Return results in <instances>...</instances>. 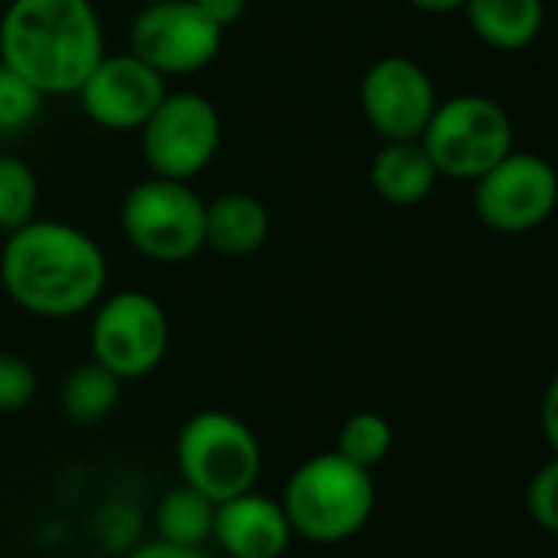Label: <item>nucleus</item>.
<instances>
[{
	"instance_id": "obj_1",
	"label": "nucleus",
	"mask_w": 558,
	"mask_h": 558,
	"mask_svg": "<svg viewBox=\"0 0 558 558\" xmlns=\"http://www.w3.org/2000/svg\"><path fill=\"white\" fill-rule=\"evenodd\" d=\"M105 281L101 248L75 226L33 219L3 242L0 284L26 314L49 320L75 317L101 298Z\"/></svg>"
},
{
	"instance_id": "obj_2",
	"label": "nucleus",
	"mask_w": 558,
	"mask_h": 558,
	"mask_svg": "<svg viewBox=\"0 0 558 558\" xmlns=\"http://www.w3.org/2000/svg\"><path fill=\"white\" fill-rule=\"evenodd\" d=\"M101 56L92 0H10L0 16V62L39 95H75Z\"/></svg>"
},
{
	"instance_id": "obj_3",
	"label": "nucleus",
	"mask_w": 558,
	"mask_h": 558,
	"mask_svg": "<svg viewBox=\"0 0 558 558\" xmlns=\"http://www.w3.org/2000/svg\"><path fill=\"white\" fill-rule=\"evenodd\" d=\"M281 507L294 536L314 546H340L373 520V471L350 464L337 451L314 454L288 477Z\"/></svg>"
},
{
	"instance_id": "obj_4",
	"label": "nucleus",
	"mask_w": 558,
	"mask_h": 558,
	"mask_svg": "<svg viewBox=\"0 0 558 558\" xmlns=\"http://www.w3.org/2000/svg\"><path fill=\"white\" fill-rule=\"evenodd\" d=\"M177 468L186 487L213 504L255 490L262 477V445L255 432L229 412H196L177 435Z\"/></svg>"
},
{
	"instance_id": "obj_5",
	"label": "nucleus",
	"mask_w": 558,
	"mask_h": 558,
	"mask_svg": "<svg viewBox=\"0 0 558 558\" xmlns=\"http://www.w3.org/2000/svg\"><path fill=\"white\" fill-rule=\"evenodd\" d=\"M418 141L438 177L477 180L513 150V121L487 95H458L435 105Z\"/></svg>"
},
{
	"instance_id": "obj_6",
	"label": "nucleus",
	"mask_w": 558,
	"mask_h": 558,
	"mask_svg": "<svg viewBox=\"0 0 558 558\" xmlns=\"http://www.w3.org/2000/svg\"><path fill=\"white\" fill-rule=\"evenodd\" d=\"M206 203L183 180L150 177L124 196L121 229L154 262H186L203 248Z\"/></svg>"
},
{
	"instance_id": "obj_7",
	"label": "nucleus",
	"mask_w": 558,
	"mask_h": 558,
	"mask_svg": "<svg viewBox=\"0 0 558 558\" xmlns=\"http://www.w3.org/2000/svg\"><path fill=\"white\" fill-rule=\"evenodd\" d=\"M170 347L167 311L144 291H118L98 304L92 320V353L108 373L144 379L154 373Z\"/></svg>"
},
{
	"instance_id": "obj_8",
	"label": "nucleus",
	"mask_w": 558,
	"mask_h": 558,
	"mask_svg": "<svg viewBox=\"0 0 558 558\" xmlns=\"http://www.w3.org/2000/svg\"><path fill=\"white\" fill-rule=\"evenodd\" d=\"M141 137L154 177L186 183L213 163L222 141V121L209 98L173 92L163 95L154 114L141 124Z\"/></svg>"
},
{
	"instance_id": "obj_9",
	"label": "nucleus",
	"mask_w": 558,
	"mask_h": 558,
	"mask_svg": "<svg viewBox=\"0 0 558 558\" xmlns=\"http://www.w3.org/2000/svg\"><path fill=\"white\" fill-rule=\"evenodd\" d=\"M474 209L494 232L520 235L539 229L558 199L556 170L539 154L510 150L474 180Z\"/></svg>"
},
{
	"instance_id": "obj_10",
	"label": "nucleus",
	"mask_w": 558,
	"mask_h": 558,
	"mask_svg": "<svg viewBox=\"0 0 558 558\" xmlns=\"http://www.w3.org/2000/svg\"><path fill=\"white\" fill-rule=\"evenodd\" d=\"M222 49V29L193 0L144 3L131 23V56L154 72L186 75L209 65Z\"/></svg>"
},
{
	"instance_id": "obj_11",
	"label": "nucleus",
	"mask_w": 558,
	"mask_h": 558,
	"mask_svg": "<svg viewBox=\"0 0 558 558\" xmlns=\"http://www.w3.org/2000/svg\"><path fill=\"white\" fill-rule=\"evenodd\" d=\"M360 105L373 131L386 141H415L438 105V92L415 59L386 56L363 75Z\"/></svg>"
},
{
	"instance_id": "obj_12",
	"label": "nucleus",
	"mask_w": 558,
	"mask_h": 558,
	"mask_svg": "<svg viewBox=\"0 0 558 558\" xmlns=\"http://www.w3.org/2000/svg\"><path fill=\"white\" fill-rule=\"evenodd\" d=\"M82 111L108 131H141L167 95V82L131 52L101 56L75 92Z\"/></svg>"
},
{
	"instance_id": "obj_13",
	"label": "nucleus",
	"mask_w": 558,
	"mask_h": 558,
	"mask_svg": "<svg viewBox=\"0 0 558 558\" xmlns=\"http://www.w3.org/2000/svg\"><path fill=\"white\" fill-rule=\"evenodd\" d=\"M209 539H216L229 558H281L294 539V530L281 500L248 490L216 504Z\"/></svg>"
},
{
	"instance_id": "obj_14",
	"label": "nucleus",
	"mask_w": 558,
	"mask_h": 558,
	"mask_svg": "<svg viewBox=\"0 0 558 558\" xmlns=\"http://www.w3.org/2000/svg\"><path fill=\"white\" fill-rule=\"evenodd\" d=\"M268 232H271L268 209L248 193H226L206 203L203 245H209L219 255H229V258L255 255L265 245Z\"/></svg>"
},
{
	"instance_id": "obj_15",
	"label": "nucleus",
	"mask_w": 558,
	"mask_h": 558,
	"mask_svg": "<svg viewBox=\"0 0 558 558\" xmlns=\"http://www.w3.org/2000/svg\"><path fill=\"white\" fill-rule=\"evenodd\" d=\"M438 170L422 147V141H386V147L376 154L369 183L373 190L392 203V206H415L435 190Z\"/></svg>"
},
{
	"instance_id": "obj_16",
	"label": "nucleus",
	"mask_w": 558,
	"mask_h": 558,
	"mask_svg": "<svg viewBox=\"0 0 558 558\" xmlns=\"http://www.w3.org/2000/svg\"><path fill=\"white\" fill-rule=\"evenodd\" d=\"M461 10L481 39L504 52L530 46L546 20L543 0H464Z\"/></svg>"
},
{
	"instance_id": "obj_17",
	"label": "nucleus",
	"mask_w": 558,
	"mask_h": 558,
	"mask_svg": "<svg viewBox=\"0 0 558 558\" xmlns=\"http://www.w3.org/2000/svg\"><path fill=\"white\" fill-rule=\"evenodd\" d=\"M121 399V379L108 373L101 363H82L75 366L59 392V405L69 422L75 425H98L105 422Z\"/></svg>"
},
{
	"instance_id": "obj_18",
	"label": "nucleus",
	"mask_w": 558,
	"mask_h": 558,
	"mask_svg": "<svg viewBox=\"0 0 558 558\" xmlns=\"http://www.w3.org/2000/svg\"><path fill=\"white\" fill-rule=\"evenodd\" d=\"M213 520H216V504L186 484L163 494L154 510L157 539L173 543V546L203 549V543L213 536Z\"/></svg>"
},
{
	"instance_id": "obj_19",
	"label": "nucleus",
	"mask_w": 558,
	"mask_h": 558,
	"mask_svg": "<svg viewBox=\"0 0 558 558\" xmlns=\"http://www.w3.org/2000/svg\"><path fill=\"white\" fill-rule=\"evenodd\" d=\"M392 445H396V435H392V425L383 415L356 412L340 425L333 451L340 458H347L350 464H356L363 471H373L392 454Z\"/></svg>"
},
{
	"instance_id": "obj_20",
	"label": "nucleus",
	"mask_w": 558,
	"mask_h": 558,
	"mask_svg": "<svg viewBox=\"0 0 558 558\" xmlns=\"http://www.w3.org/2000/svg\"><path fill=\"white\" fill-rule=\"evenodd\" d=\"M39 183L36 173L10 154H0V232H16L36 219Z\"/></svg>"
},
{
	"instance_id": "obj_21",
	"label": "nucleus",
	"mask_w": 558,
	"mask_h": 558,
	"mask_svg": "<svg viewBox=\"0 0 558 558\" xmlns=\"http://www.w3.org/2000/svg\"><path fill=\"white\" fill-rule=\"evenodd\" d=\"M43 95L0 62V131H20L39 114Z\"/></svg>"
},
{
	"instance_id": "obj_22",
	"label": "nucleus",
	"mask_w": 558,
	"mask_h": 558,
	"mask_svg": "<svg viewBox=\"0 0 558 558\" xmlns=\"http://www.w3.org/2000/svg\"><path fill=\"white\" fill-rule=\"evenodd\" d=\"M36 396V373L16 353H0V412H23Z\"/></svg>"
},
{
	"instance_id": "obj_23",
	"label": "nucleus",
	"mask_w": 558,
	"mask_h": 558,
	"mask_svg": "<svg viewBox=\"0 0 558 558\" xmlns=\"http://www.w3.org/2000/svg\"><path fill=\"white\" fill-rule=\"evenodd\" d=\"M526 513L543 533L558 530V464L549 461L526 487Z\"/></svg>"
},
{
	"instance_id": "obj_24",
	"label": "nucleus",
	"mask_w": 558,
	"mask_h": 558,
	"mask_svg": "<svg viewBox=\"0 0 558 558\" xmlns=\"http://www.w3.org/2000/svg\"><path fill=\"white\" fill-rule=\"evenodd\" d=\"M219 29H226V26H232L235 20H242V13H245V7H248V0H193Z\"/></svg>"
},
{
	"instance_id": "obj_25",
	"label": "nucleus",
	"mask_w": 558,
	"mask_h": 558,
	"mask_svg": "<svg viewBox=\"0 0 558 558\" xmlns=\"http://www.w3.org/2000/svg\"><path fill=\"white\" fill-rule=\"evenodd\" d=\"M128 558H209L203 549L196 546H173V543H163V539H154V543H144L137 546Z\"/></svg>"
},
{
	"instance_id": "obj_26",
	"label": "nucleus",
	"mask_w": 558,
	"mask_h": 558,
	"mask_svg": "<svg viewBox=\"0 0 558 558\" xmlns=\"http://www.w3.org/2000/svg\"><path fill=\"white\" fill-rule=\"evenodd\" d=\"M543 422H546V441L549 448H558V383L553 379L543 399Z\"/></svg>"
},
{
	"instance_id": "obj_27",
	"label": "nucleus",
	"mask_w": 558,
	"mask_h": 558,
	"mask_svg": "<svg viewBox=\"0 0 558 558\" xmlns=\"http://www.w3.org/2000/svg\"><path fill=\"white\" fill-rule=\"evenodd\" d=\"M412 3L415 10H425V13H451V10H461L464 0H405Z\"/></svg>"
},
{
	"instance_id": "obj_28",
	"label": "nucleus",
	"mask_w": 558,
	"mask_h": 558,
	"mask_svg": "<svg viewBox=\"0 0 558 558\" xmlns=\"http://www.w3.org/2000/svg\"><path fill=\"white\" fill-rule=\"evenodd\" d=\"M141 3H160V0H141Z\"/></svg>"
},
{
	"instance_id": "obj_29",
	"label": "nucleus",
	"mask_w": 558,
	"mask_h": 558,
	"mask_svg": "<svg viewBox=\"0 0 558 558\" xmlns=\"http://www.w3.org/2000/svg\"><path fill=\"white\" fill-rule=\"evenodd\" d=\"M0 134H3V131H0Z\"/></svg>"
}]
</instances>
